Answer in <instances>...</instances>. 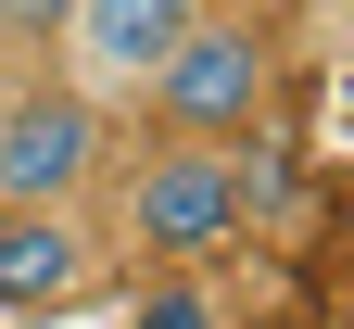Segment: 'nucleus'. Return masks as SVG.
Wrapping results in <instances>:
<instances>
[{
  "label": "nucleus",
  "mask_w": 354,
  "mask_h": 329,
  "mask_svg": "<svg viewBox=\"0 0 354 329\" xmlns=\"http://www.w3.org/2000/svg\"><path fill=\"white\" fill-rule=\"evenodd\" d=\"M102 190H114V241H127V254L190 266V254H228L241 228L266 215V152H228V139H152V152L114 165Z\"/></svg>",
  "instance_id": "obj_1"
},
{
  "label": "nucleus",
  "mask_w": 354,
  "mask_h": 329,
  "mask_svg": "<svg viewBox=\"0 0 354 329\" xmlns=\"http://www.w3.org/2000/svg\"><path fill=\"white\" fill-rule=\"evenodd\" d=\"M88 278H102L88 215H0V317H64Z\"/></svg>",
  "instance_id": "obj_5"
},
{
  "label": "nucleus",
  "mask_w": 354,
  "mask_h": 329,
  "mask_svg": "<svg viewBox=\"0 0 354 329\" xmlns=\"http://www.w3.org/2000/svg\"><path fill=\"white\" fill-rule=\"evenodd\" d=\"M114 177V114L64 76H0V215H76Z\"/></svg>",
  "instance_id": "obj_3"
},
{
  "label": "nucleus",
  "mask_w": 354,
  "mask_h": 329,
  "mask_svg": "<svg viewBox=\"0 0 354 329\" xmlns=\"http://www.w3.org/2000/svg\"><path fill=\"white\" fill-rule=\"evenodd\" d=\"M0 38L38 51V38H64V0H0Z\"/></svg>",
  "instance_id": "obj_7"
},
{
  "label": "nucleus",
  "mask_w": 354,
  "mask_h": 329,
  "mask_svg": "<svg viewBox=\"0 0 354 329\" xmlns=\"http://www.w3.org/2000/svg\"><path fill=\"white\" fill-rule=\"evenodd\" d=\"M114 329H241V317H228V292H215L203 266H165V278H140V304Z\"/></svg>",
  "instance_id": "obj_6"
},
{
  "label": "nucleus",
  "mask_w": 354,
  "mask_h": 329,
  "mask_svg": "<svg viewBox=\"0 0 354 329\" xmlns=\"http://www.w3.org/2000/svg\"><path fill=\"white\" fill-rule=\"evenodd\" d=\"M203 26V0H64V89H88V102H140L152 89V64L177 51V38Z\"/></svg>",
  "instance_id": "obj_4"
},
{
  "label": "nucleus",
  "mask_w": 354,
  "mask_h": 329,
  "mask_svg": "<svg viewBox=\"0 0 354 329\" xmlns=\"http://www.w3.org/2000/svg\"><path fill=\"white\" fill-rule=\"evenodd\" d=\"M140 114L165 139H228V152H253L266 114H279V38H266L253 13H215V0H203V26L152 64Z\"/></svg>",
  "instance_id": "obj_2"
}]
</instances>
